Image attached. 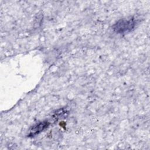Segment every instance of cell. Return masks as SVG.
Masks as SVG:
<instances>
[{
	"mask_svg": "<svg viewBox=\"0 0 150 150\" xmlns=\"http://www.w3.org/2000/svg\"><path fill=\"white\" fill-rule=\"evenodd\" d=\"M135 25L136 21L133 17L129 19H121L112 26V29L117 33H127L132 31Z\"/></svg>",
	"mask_w": 150,
	"mask_h": 150,
	"instance_id": "1",
	"label": "cell"
},
{
	"mask_svg": "<svg viewBox=\"0 0 150 150\" xmlns=\"http://www.w3.org/2000/svg\"><path fill=\"white\" fill-rule=\"evenodd\" d=\"M49 122L47 121H44L43 122L36 124L31 127V128L29 129L28 136L34 137L49 127Z\"/></svg>",
	"mask_w": 150,
	"mask_h": 150,
	"instance_id": "2",
	"label": "cell"
}]
</instances>
